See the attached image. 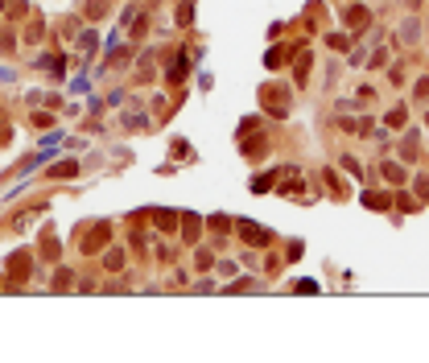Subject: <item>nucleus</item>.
Returning a JSON list of instances; mask_svg holds the SVG:
<instances>
[{
  "label": "nucleus",
  "instance_id": "f257e3e1",
  "mask_svg": "<svg viewBox=\"0 0 429 363\" xmlns=\"http://www.w3.org/2000/svg\"><path fill=\"white\" fill-rule=\"evenodd\" d=\"M239 231H244V240H252V243H264V240H268L261 227H252V223H239Z\"/></svg>",
  "mask_w": 429,
  "mask_h": 363
}]
</instances>
